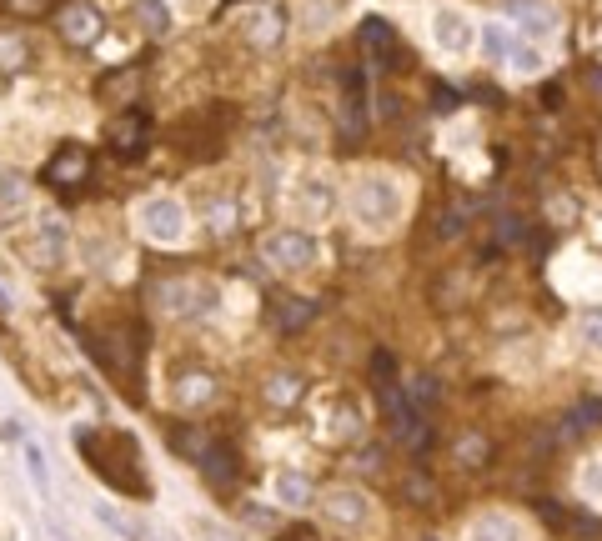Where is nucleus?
I'll list each match as a JSON object with an SVG mask.
<instances>
[{"instance_id": "nucleus-28", "label": "nucleus", "mask_w": 602, "mask_h": 541, "mask_svg": "<svg viewBox=\"0 0 602 541\" xmlns=\"http://www.w3.org/2000/svg\"><path fill=\"white\" fill-rule=\"evenodd\" d=\"M141 16H146L151 31H166V6H161V0H141Z\"/></svg>"}, {"instance_id": "nucleus-1", "label": "nucleus", "mask_w": 602, "mask_h": 541, "mask_svg": "<svg viewBox=\"0 0 602 541\" xmlns=\"http://www.w3.org/2000/svg\"><path fill=\"white\" fill-rule=\"evenodd\" d=\"M76 451L91 461V471L116 486L121 496H136L146 501L151 496V476H146V461H141V446L131 431H111V426H81L76 431Z\"/></svg>"}, {"instance_id": "nucleus-2", "label": "nucleus", "mask_w": 602, "mask_h": 541, "mask_svg": "<svg viewBox=\"0 0 602 541\" xmlns=\"http://www.w3.org/2000/svg\"><path fill=\"white\" fill-rule=\"evenodd\" d=\"M412 206V186L392 171H362L347 191V211L362 231H392Z\"/></svg>"}, {"instance_id": "nucleus-25", "label": "nucleus", "mask_w": 602, "mask_h": 541, "mask_svg": "<svg viewBox=\"0 0 602 541\" xmlns=\"http://www.w3.org/2000/svg\"><path fill=\"white\" fill-rule=\"evenodd\" d=\"M577 481H582V491H587L592 501H602V461H587Z\"/></svg>"}, {"instance_id": "nucleus-17", "label": "nucleus", "mask_w": 602, "mask_h": 541, "mask_svg": "<svg viewBox=\"0 0 602 541\" xmlns=\"http://www.w3.org/2000/svg\"><path fill=\"white\" fill-rule=\"evenodd\" d=\"M141 141H146V121L131 111V116H121L116 126H111V146H121L126 156H136L141 151Z\"/></svg>"}, {"instance_id": "nucleus-13", "label": "nucleus", "mask_w": 602, "mask_h": 541, "mask_svg": "<svg viewBox=\"0 0 602 541\" xmlns=\"http://www.w3.org/2000/svg\"><path fill=\"white\" fill-rule=\"evenodd\" d=\"M186 451L196 456V466H201L206 476H216V481L236 476V456H231V446H221V441H196V446H186Z\"/></svg>"}, {"instance_id": "nucleus-15", "label": "nucleus", "mask_w": 602, "mask_h": 541, "mask_svg": "<svg viewBox=\"0 0 602 541\" xmlns=\"http://www.w3.org/2000/svg\"><path fill=\"white\" fill-rule=\"evenodd\" d=\"M342 106H347V126L357 131L362 111H367V81H362V71H342Z\"/></svg>"}, {"instance_id": "nucleus-27", "label": "nucleus", "mask_w": 602, "mask_h": 541, "mask_svg": "<svg viewBox=\"0 0 602 541\" xmlns=\"http://www.w3.org/2000/svg\"><path fill=\"white\" fill-rule=\"evenodd\" d=\"M271 401H281V406H291L296 401V381L291 376H271V391H266Z\"/></svg>"}, {"instance_id": "nucleus-32", "label": "nucleus", "mask_w": 602, "mask_h": 541, "mask_svg": "<svg viewBox=\"0 0 602 541\" xmlns=\"http://www.w3.org/2000/svg\"><path fill=\"white\" fill-rule=\"evenodd\" d=\"M597 51H602V31H597Z\"/></svg>"}, {"instance_id": "nucleus-29", "label": "nucleus", "mask_w": 602, "mask_h": 541, "mask_svg": "<svg viewBox=\"0 0 602 541\" xmlns=\"http://www.w3.org/2000/svg\"><path fill=\"white\" fill-rule=\"evenodd\" d=\"M41 231H46V251H51V256H56V251H61V246H66V226H61V221H46V226H41Z\"/></svg>"}, {"instance_id": "nucleus-24", "label": "nucleus", "mask_w": 602, "mask_h": 541, "mask_svg": "<svg viewBox=\"0 0 602 541\" xmlns=\"http://www.w3.org/2000/svg\"><path fill=\"white\" fill-rule=\"evenodd\" d=\"M26 466H31V481L46 491V486H51V471H46V456H41V446H26Z\"/></svg>"}, {"instance_id": "nucleus-14", "label": "nucleus", "mask_w": 602, "mask_h": 541, "mask_svg": "<svg viewBox=\"0 0 602 541\" xmlns=\"http://www.w3.org/2000/svg\"><path fill=\"white\" fill-rule=\"evenodd\" d=\"M502 61H507L517 76H537V71L547 66V56H542L532 41H522V36H512V41H507V56H502Z\"/></svg>"}, {"instance_id": "nucleus-4", "label": "nucleus", "mask_w": 602, "mask_h": 541, "mask_svg": "<svg viewBox=\"0 0 602 541\" xmlns=\"http://www.w3.org/2000/svg\"><path fill=\"white\" fill-rule=\"evenodd\" d=\"M261 261L271 271H307L317 261V236L312 231H271L261 241Z\"/></svg>"}, {"instance_id": "nucleus-5", "label": "nucleus", "mask_w": 602, "mask_h": 541, "mask_svg": "<svg viewBox=\"0 0 602 541\" xmlns=\"http://www.w3.org/2000/svg\"><path fill=\"white\" fill-rule=\"evenodd\" d=\"M432 46H437L442 56H472V46H477L472 16L457 11V6H437V11H432Z\"/></svg>"}, {"instance_id": "nucleus-30", "label": "nucleus", "mask_w": 602, "mask_h": 541, "mask_svg": "<svg viewBox=\"0 0 602 541\" xmlns=\"http://www.w3.org/2000/svg\"><path fill=\"white\" fill-rule=\"evenodd\" d=\"M6 6H11V11H26V16H31V11H41V6H46V0H6Z\"/></svg>"}, {"instance_id": "nucleus-8", "label": "nucleus", "mask_w": 602, "mask_h": 541, "mask_svg": "<svg viewBox=\"0 0 602 541\" xmlns=\"http://www.w3.org/2000/svg\"><path fill=\"white\" fill-rule=\"evenodd\" d=\"M322 511H327L337 526H367V521H372V501H367L362 491H352V486L322 491Z\"/></svg>"}, {"instance_id": "nucleus-31", "label": "nucleus", "mask_w": 602, "mask_h": 541, "mask_svg": "<svg viewBox=\"0 0 602 541\" xmlns=\"http://www.w3.org/2000/svg\"><path fill=\"white\" fill-rule=\"evenodd\" d=\"M181 6H191V11H201V6H206V0H181Z\"/></svg>"}, {"instance_id": "nucleus-26", "label": "nucleus", "mask_w": 602, "mask_h": 541, "mask_svg": "<svg viewBox=\"0 0 602 541\" xmlns=\"http://www.w3.org/2000/svg\"><path fill=\"white\" fill-rule=\"evenodd\" d=\"M522 26H527V36H552V16L547 11H522Z\"/></svg>"}, {"instance_id": "nucleus-19", "label": "nucleus", "mask_w": 602, "mask_h": 541, "mask_svg": "<svg viewBox=\"0 0 602 541\" xmlns=\"http://www.w3.org/2000/svg\"><path fill=\"white\" fill-rule=\"evenodd\" d=\"M602 421V401H582V406H572L567 416H562V436H582L587 426H597Z\"/></svg>"}, {"instance_id": "nucleus-20", "label": "nucleus", "mask_w": 602, "mask_h": 541, "mask_svg": "<svg viewBox=\"0 0 602 541\" xmlns=\"http://www.w3.org/2000/svg\"><path fill=\"white\" fill-rule=\"evenodd\" d=\"M26 41L21 36H11V31H0V71L6 76H16V71H26Z\"/></svg>"}, {"instance_id": "nucleus-10", "label": "nucleus", "mask_w": 602, "mask_h": 541, "mask_svg": "<svg viewBox=\"0 0 602 541\" xmlns=\"http://www.w3.org/2000/svg\"><path fill=\"white\" fill-rule=\"evenodd\" d=\"M362 46H367V56H372L382 71H392L397 56H402V46H397V36H392V26H387L382 16H367V21H362Z\"/></svg>"}, {"instance_id": "nucleus-21", "label": "nucleus", "mask_w": 602, "mask_h": 541, "mask_svg": "<svg viewBox=\"0 0 602 541\" xmlns=\"http://www.w3.org/2000/svg\"><path fill=\"white\" fill-rule=\"evenodd\" d=\"M176 401H181V406H201V401H211V376H186V381L176 386Z\"/></svg>"}, {"instance_id": "nucleus-9", "label": "nucleus", "mask_w": 602, "mask_h": 541, "mask_svg": "<svg viewBox=\"0 0 602 541\" xmlns=\"http://www.w3.org/2000/svg\"><path fill=\"white\" fill-rule=\"evenodd\" d=\"M86 176H91L86 146H61V151L46 161V181H51V186H81Z\"/></svg>"}, {"instance_id": "nucleus-16", "label": "nucleus", "mask_w": 602, "mask_h": 541, "mask_svg": "<svg viewBox=\"0 0 602 541\" xmlns=\"http://www.w3.org/2000/svg\"><path fill=\"white\" fill-rule=\"evenodd\" d=\"M312 316H317L312 301H281V306H276V331L291 336V331H301V326H312Z\"/></svg>"}, {"instance_id": "nucleus-7", "label": "nucleus", "mask_w": 602, "mask_h": 541, "mask_svg": "<svg viewBox=\"0 0 602 541\" xmlns=\"http://www.w3.org/2000/svg\"><path fill=\"white\" fill-rule=\"evenodd\" d=\"M286 201H291V211H296L301 221H327V216L337 211V196H332V186H327L322 176H301Z\"/></svg>"}, {"instance_id": "nucleus-23", "label": "nucleus", "mask_w": 602, "mask_h": 541, "mask_svg": "<svg viewBox=\"0 0 602 541\" xmlns=\"http://www.w3.org/2000/svg\"><path fill=\"white\" fill-rule=\"evenodd\" d=\"M21 196H26V191H21V176H11V171H6V176H0V206L16 211V206H21Z\"/></svg>"}, {"instance_id": "nucleus-22", "label": "nucleus", "mask_w": 602, "mask_h": 541, "mask_svg": "<svg viewBox=\"0 0 602 541\" xmlns=\"http://www.w3.org/2000/svg\"><path fill=\"white\" fill-rule=\"evenodd\" d=\"M276 496L296 506V501H307L312 491H307V481H301V476H276Z\"/></svg>"}, {"instance_id": "nucleus-12", "label": "nucleus", "mask_w": 602, "mask_h": 541, "mask_svg": "<svg viewBox=\"0 0 602 541\" xmlns=\"http://www.w3.org/2000/svg\"><path fill=\"white\" fill-rule=\"evenodd\" d=\"M61 31H66L71 46H96L101 41V11L91 6V0H81V6H71L61 16Z\"/></svg>"}, {"instance_id": "nucleus-11", "label": "nucleus", "mask_w": 602, "mask_h": 541, "mask_svg": "<svg viewBox=\"0 0 602 541\" xmlns=\"http://www.w3.org/2000/svg\"><path fill=\"white\" fill-rule=\"evenodd\" d=\"M467 541H527V526L507 511H487L467 526Z\"/></svg>"}, {"instance_id": "nucleus-18", "label": "nucleus", "mask_w": 602, "mask_h": 541, "mask_svg": "<svg viewBox=\"0 0 602 541\" xmlns=\"http://www.w3.org/2000/svg\"><path fill=\"white\" fill-rule=\"evenodd\" d=\"M572 336H577V346H587V351H602V306H587V311H577V321H572Z\"/></svg>"}, {"instance_id": "nucleus-3", "label": "nucleus", "mask_w": 602, "mask_h": 541, "mask_svg": "<svg viewBox=\"0 0 602 541\" xmlns=\"http://www.w3.org/2000/svg\"><path fill=\"white\" fill-rule=\"evenodd\" d=\"M136 231H141L146 241L176 246V241H186L191 216H186V206H181L176 196H146V201L136 206Z\"/></svg>"}, {"instance_id": "nucleus-6", "label": "nucleus", "mask_w": 602, "mask_h": 541, "mask_svg": "<svg viewBox=\"0 0 602 541\" xmlns=\"http://www.w3.org/2000/svg\"><path fill=\"white\" fill-rule=\"evenodd\" d=\"M156 306L166 316H206L216 306V286L211 281H166V286H156Z\"/></svg>"}]
</instances>
